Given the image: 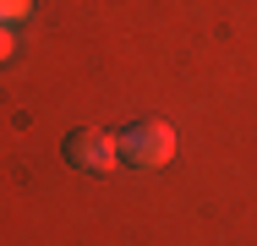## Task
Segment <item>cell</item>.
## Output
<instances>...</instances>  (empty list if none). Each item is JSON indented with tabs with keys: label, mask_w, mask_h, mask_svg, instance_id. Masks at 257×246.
Here are the masks:
<instances>
[{
	"label": "cell",
	"mask_w": 257,
	"mask_h": 246,
	"mask_svg": "<svg viewBox=\"0 0 257 246\" xmlns=\"http://www.w3.org/2000/svg\"><path fill=\"white\" fill-rule=\"evenodd\" d=\"M11 55H17V39H11V28H6V22H0V66H6V60H11Z\"/></svg>",
	"instance_id": "cell-4"
},
{
	"label": "cell",
	"mask_w": 257,
	"mask_h": 246,
	"mask_svg": "<svg viewBox=\"0 0 257 246\" xmlns=\"http://www.w3.org/2000/svg\"><path fill=\"white\" fill-rule=\"evenodd\" d=\"M60 153H66V164L82 170V175H109V170L120 164V143H115L109 132H71V137L60 143Z\"/></svg>",
	"instance_id": "cell-2"
},
{
	"label": "cell",
	"mask_w": 257,
	"mask_h": 246,
	"mask_svg": "<svg viewBox=\"0 0 257 246\" xmlns=\"http://www.w3.org/2000/svg\"><path fill=\"white\" fill-rule=\"evenodd\" d=\"M120 159H126L132 170H164V164L175 159V126H170V120H137V126H126Z\"/></svg>",
	"instance_id": "cell-1"
},
{
	"label": "cell",
	"mask_w": 257,
	"mask_h": 246,
	"mask_svg": "<svg viewBox=\"0 0 257 246\" xmlns=\"http://www.w3.org/2000/svg\"><path fill=\"white\" fill-rule=\"evenodd\" d=\"M33 17V0H0V22L6 28H17V22H28Z\"/></svg>",
	"instance_id": "cell-3"
}]
</instances>
